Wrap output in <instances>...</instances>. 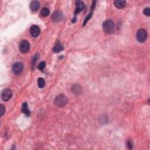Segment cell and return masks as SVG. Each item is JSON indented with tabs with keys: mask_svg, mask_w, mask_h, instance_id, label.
<instances>
[{
	"mask_svg": "<svg viewBox=\"0 0 150 150\" xmlns=\"http://www.w3.org/2000/svg\"><path fill=\"white\" fill-rule=\"evenodd\" d=\"M63 49H64V46H63V45L60 42H57L54 47L53 51L55 53H59L60 51H62Z\"/></svg>",
	"mask_w": 150,
	"mask_h": 150,
	"instance_id": "obj_13",
	"label": "cell"
},
{
	"mask_svg": "<svg viewBox=\"0 0 150 150\" xmlns=\"http://www.w3.org/2000/svg\"><path fill=\"white\" fill-rule=\"evenodd\" d=\"M103 29L104 32L108 34H110L114 32L115 25L112 20H107L103 24Z\"/></svg>",
	"mask_w": 150,
	"mask_h": 150,
	"instance_id": "obj_1",
	"label": "cell"
},
{
	"mask_svg": "<svg viewBox=\"0 0 150 150\" xmlns=\"http://www.w3.org/2000/svg\"><path fill=\"white\" fill-rule=\"evenodd\" d=\"M46 67V63L45 62H41L38 65V69L41 70V71H42V70L44 69L45 67Z\"/></svg>",
	"mask_w": 150,
	"mask_h": 150,
	"instance_id": "obj_20",
	"label": "cell"
},
{
	"mask_svg": "<svg viewBox=\"0 0 150 150\" xmlns=\"http://www.w3.org/2000/svg\"><path fill=\"white\" fill-rule=\"evenodd\" d=\"M49 14H50L49 9L47 8H46V7L43 8L41 11V15L42 16V17H47V16L49 15Z\"/></svg>",
	"mask_w": 150,
	"mask_h": 150,
	"instance_id": "obj_15",
	"label": "cell"
},
{
	"mask_svg": "<svg viewBox=\"0 0 150 150\" xmlns=\"http://www.w3.org/2000/svg\"><path fill=\"white\" fill-rule=\"evenodd\" d=\"M22 112L23 113L25 114L26 116H30V112L28 109V106L26 103H24L22 106Z\"/></svg>",
	"mask_w": 150,
	"mask_h": 150,
	"instance_id": "obj_14",
	"label": "cell"
},
{
	"mask_svg": "<svg viewBox=\"0 0 150 150\" xmlns=\"http://www.w3.org/2000/svg\"><path fill=\"white\" fill-rule=\"evenodd\" d=\"M40 8L39 2L37 1H33L31 2L30 8L33 11H37Z\"/></svg>",
	"mask_w": 150,
	"mask_h": 150,
	"instance_id": "obj_12",
	"label": "cell"
},
{
	"mask_svg": "<svg viewBox=\"0 0 150 150\" xmlns=\"http://www.w3.org/2000/svg\"><path fill=\"white\" fill-rule=\"evenodd\" d=\"M73 19H73V21H72V22H73V23H74L76 21V18H74Z\"/></svg>",
	"mask_w": 150,
	"mask_h": 150,
	"instance_id": "obj_23",
	"label": "cell"
},
{
	"mask_svg": "<svg viewBox=\"0 0 150 150\" xmlns=\"http://www.w3.org/2000/svg\"><path fill=\"white\" fill-rule=\"evenodd\" d=\"M41 33L40 28L37 25H32L30 28V33L33 37H37Z\"/></svg>",
	"mask_w": 150,
	"mask_h": 150,
	"instance_id": "obj_7",
	"label": "cell"
},
{
	"mask_svg": "<svg viewBox=\"0 0 150 150\" xmlns=\"http://www.w3.org/2000/svg\"><path fill=\"white\" fill-rule=\"evenodd\" d=\"M84 7V4L82 1H77L76 2V8L74 12V14H77L80 13V12L83 10Z\"/></svg>",
	"mask_w": 150,
	"mask_h": 150,
	"instance_id": "obj_9",
	"label": "cell"
},
{
	"mask_svg": "<svg viewBox=\"0 0 150 150\" xmlns=\"http://www.w3.org/2000/svg\"><path fill=\"white\" fill-rule=\"evenodd\" d=\"M64 18V15L60 11H56L53 14L52 16V20L55 22H59L60 21H62Z\"/></svg>",
	"mask_w": 150,
	"mask_h": 150,
	"instance_id": "obj_8",
	"label": "cell"
},
{
	"mask_svg": "<svg viewBox=\"0 0 150 150\" xmlns=\"http://www.w3.org/2000/svg\"><path fill=\"white\" fill-rule=\"evenodd\" d=\"M144 14L145 15L149 16H150V10L149 8H146L144 9Z\"/></svg>",
	"mask_w": 150,
	"mask_h": 150,
	"instance_id": "obj_21",
	"label": "cell"
},
{
	"mask_svg": "<svg viewBox=\"0 0 150 150\" xmlns=\"http://www.w3.org/2000/svg\"><path fill=\"white\" fill-rule=\"evenodd\" d=\"M136 38L138 41L141 43H143L146 41L147 38V31L144 29H140L137 32Z\"/></svg>",
	"mask_w": 150,
	"mask_h": 150,
	"instance_id": "obj_3",
	"label": "cell"
},
{
	"mask_svg": "<svg viewBox=\"0 0 150 150\" xmlns=\"http://www.w3.org/2000/svg\"><path fill=\"white\" fill-rule=\"evenodd\" d=\"M92 14H93V12H91L90 13H89L88 14V15L86 16V18H85V19H84V21L83 22V26H85L86 25V23L88 22V21L89 20V19H90V18L91 17V16H92Z\"/></svg>",
	"mask_w": 150,
	"mask_h": 150,
	"instance_id": "obj_18",
	"label": "cell"
},
{
	"mask_svg": "<svg viewBox=\"0 0 150 150\" xmlns=\"http://www.w3.org/2000/svg\"><path fill=\"white\" fill-rule=\"evenodd\" d=\"M114 5L116 7H117V8L122 9L126 5V1H124V0H116L114 2Z\"/></svg>",
	"mask_w": 150,
	"mask_h": 150,
	"instance_id": "obj_11",
	"label": "cell"
},
{
	"mask_svg": "<svg viewBox=\"0 0 150 150\" xmlns=\"http://www.w3.org/2000/svg\"><path fill=\"white\" fill-rule=\"evenodd\" d=\"M5 112V107L4 106L1 105H0V116L2 117L4 114Z\"/></svg>",
	"mask_w": 150,
	"mask_h": 150,
	"instance_id": "obj_19",
	"label": "cell"
},
{
	"mask_svg": "<svg viewBox=\"0 0 150 150\" xmlns=\"http://www.w3.org/2000/svg\"><path fill=\"white\" fill-rule=\"evenodd\" d=\"M127 146L128 148H129V149H132V148L133 144H132V141H131V140H129V141H127Z\"/></svg>",
	"mask_w": 150,
	"mask_h": 150,
	"instance_id": "obj_22",
	"label": "cell"
},
{
	"mask_svg": "<svg viewBox=\"0 0 150 150\" xmlns=\"http://www.w3.org/2000/svg\"><path fill=\"white\" fill-rule=\"evenodd\" d=\"M19 48L22 53H26L30 50V43L26 40H23L19 43Z\"/></svg>",
	"mask_w": 150,
	"mask_h": 150,
	"instance_id": "obj_5",
	"label": "cell"
},
{
	"mask_svg": "<svg viewBox=\"0 0 150 150\" xmlns=\"http://www.w3.org/2000/svg\"><path fill=\"white\" fill-rule=\"evenodd\" d=\"M45 80L42 78V77H39V78L38 79V85L39 88L41 89L43 88L45 86Z\"/></svg>",
	"mask_w": 150,
	"mask_h": 150,
	"instance_id": "obj_16",
	"label": "cell"
},
{
	"mask_svg": "<svg viewBox=\"0 0 150 150\" xmlns=\"http://www.w3.org/2000/svg\"><path fill=\"white\" fill-rule=\"evenodd\" d=\"M38 59H39V54H35V56H33V57L32 62V66L33 67H34L36 63H37V61L38 60Z\"/></svg>",
	"mask_w": 150,
	"mask_h": 150,
	"instance_id": "obj_17",
	"label": "cell"
},
{
	"mask_svg": "<svg viewBox=\"0 0 150 150\" xmlns=\"http://www.w3.org/2000/svg\"><path fill=\"white\" fill-rule=\"evenodd\" d=\"M72 90L75 95H79L82 93V87L78 84H74L73 86L72 87Z\"/></svg>",
	"mask_w": 150,
	"mask_h": 150,
	"instance_id": "obj_10",
	"label": "cell"
},
{
	"mask_svg": "<svg viewBox=\"0 0 150 150\" xmlns=\"http://www.w3.org/2000/svg\"><path fill=\"white\" fill-rule=\"evenodd\" d=\"M24 69V65L21 62H16L13 65V71L15 74H19L22 73Z\"/></svg>",
	"mask_w": 150,
	"mask_h": 150,
	"instance_id": "obj_6",
	"label": "cell"
},
{
	"mask_svg": "<svg viewBox=\"0 0 150 150\" xmlns=\"http://www.w3.org/2000/svg\"><path fill=\"white\" fill-rule=\"evenodd\" d=\"M54 103L55 105L58 106V107H64L65 105H66L67 103V99L64 94H60L55 99Z\"/></svg>",
	"mask_w": 150,
	"mask_h": 150,
	"instance_id": "obj_2",
	"label": "cell"
},
{
	"mask_svg": "<svg viewBox=\"0 0 150 150\" xmlns=\"http://www.w3.org/2000/svg\"><path fill=\"white\" fill-rule=\"evenodd\" d=\"M13 96V92L9 89H5L1 93V99L4 101H9Z\"/></svg>",
	"mask_w": 150,
	"mask_h": 150,
	"instance_id": "obj_4",
	"label": "cell"
}]
</instances>
